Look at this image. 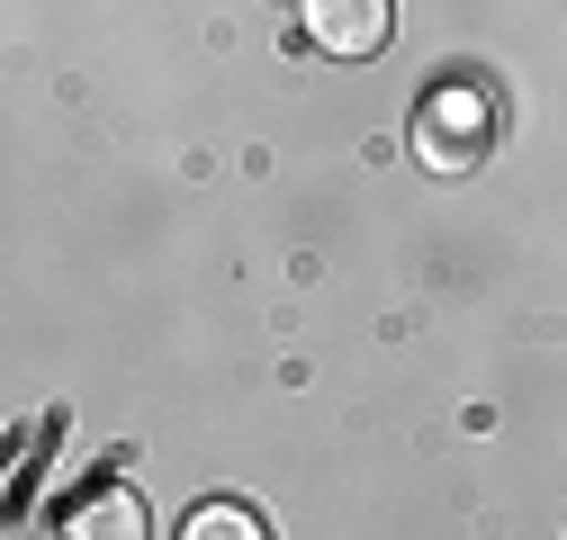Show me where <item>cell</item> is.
<instances>
[{
    "mask_svg": "<svg viewBox=\"0 0 567 540\" xmlns=\"http://www.w3.org/2000/svg\"><path fill=\"white\" fill-rule=\"evenodd\" d=\"M486 145H495V108L477 91H433L414 108V154L433 172H468V163H486Z\"/></svg>",
    "mask_w": 567,
    "mask_h": 540,
    "instance_id": "cell-1",
    "label": "cell"
},
{
    "mask_svg": "<svg viewBox=\"0 0 567 540\" xmlns=\"http://www.w3.org/2000/svg\"><path fill=\"white\" fill-rule=\"evenodd\" d=\"M298 19H307V37H316L324 54L361 63V54H379V45H388L396 0H298Z\"/></svg>",
    "mask_w": 567,
    "mask_h": 540,
    "instance_id": "cell-2",
    "label": "cell"
},
{
    "mask_svg": "<svg viewBox=\"0 0 567 540\" xmlns=\"http://www.w3.org/2000/svg\"><path fill=\"white\" fill-rule=\"evenodd\" d=\"M63 540H145V505L126 487H91L73 513H63Z\"/></svg>",
    "mask_w": 567,
    "mask_h": 540,
    "instance_id": "cell-3",
    "label": "cell"
},
{
    "mask_svg": "<svg viewBox=\"0 0 567 540\" xmlns=\"http://www.w3.org/2000/svg\"><path fill=\"white\" fill-rule=\"evenodd\" d=\"M181 540H270V531H261V513H244V505H198V513L181 522Z\"/></svg>",
    "mask_w": 567,
    "mask_h": 540,
    "instance_id": "cell-4",
    "label": "cell"
}]
</instances>
